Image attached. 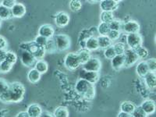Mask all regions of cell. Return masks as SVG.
<instances>
[{
  "label": "cell",
  "mask_w": 156,
  "mask_h": 117,
  "mask_svg": "<svg viewBox=\"0 0 156 117\" xmlns=\"http://www.w3.org/2000/svg\"><path fill=\"white\" fill-rule=\"evenodd\" d=\"M25 87L18 81L9 83L8 90L0 96V101L4 103H18L23 99L25 95Z\"/></svg>",
  "instance_id": "cell-1"
},
{
  "label": "cell",
  "mask_w": 156,
  "mask_h": 117,
  "mask_svg": "<svg viewBox=\"0 0 156 117\" xmlns=\"http://www.w3.org/2000/svg\"><path fill=\"white\" fill-rule=\"evenodd\" d=\"M75 90L78 94L82 96L83 99L87 101H92L95 97L96 90L94 84H91L80 78L75 84Z\"/></svg>",
  "instance_id": "cell-2"
},
{
  "label": "cell",
  "mask_w": 156,
  "mask_h": 117,
  "mask_svg": "<svg viewBox=\"0 0 156 117\" xmlns=\"http://www.w3.org/2000/svg\"><path fill=\"white\" fill-rule=\"evenodd\" d=\"M54 41H55V45H56L57 51H63L68 50L70 48L71 40L70 37L66 34H55L53 37Z\"/></svg>",
  "instance_id": "cell-3"
},
{
  "label": "cell",
  "mask_w": 156,
  "mask_h": 117,
  "mask_svg": "<svg viewBox=\"0 0 156 117\" xmlns=\"http://www.w3.org/2000/svg\"><path fill=\"white\" fill-rule=\"evenodd\" d=\"M64 65L69 70H75L81 65L80 58L76 52H69L64 58Z\"/></svg>",
  "instance_id": "cell-4"
},
{
  "label": "cell",
  "mask_w": 156,
  "mask_h": 117,
  "mask_svg": "<svg viewBox=\"0 0 156 117\" xmlns=\"http://www.w3.org/2000/svg\"><path fill=\"white\" fill-rule=\"evenodd\" d=\"M18 56L20 57V59L23 66L30 67V69L34 67V65H35V62L37 60L34 58V55L30 53V51L20 49L19 52H18Z\"/></svg>",
  "instance_id": "cell-5"
},
{
  "label": "cell",
  "mask_w": 156,
  "mask_h": 117,
  "mask_svg": "<svg viewBox=\"0 0 156 117\" xmlns=\"http://www.w3.org/2000/svg\"><path fill=\"white\" fill-rule=\"evenodd\" d=\"M142 43H143V38L140 33L126 34V44L128 46V48L135 50L138 47L141 46Z\"/></svg>",
  "instance_id": "cell-6"
},
{
  "label": "cell",
  "mask_w": 156,
  "mask_h": 117,
  "mask_svg": "<svg viewBox=\"0 0 156 117\" xmlns=\"http://www.w3.org/2000/svg\"><path fill=\"white\" fill-rule=\"evenodd\" d=\"M82 67H83L82 69L86 71L99 73L101 68V62L98 58L91 57L88 61H87L85 63L82 65Z\"/></svg>",
  "instance_id": "cell-7"
},
{
  "label": "cell",
  "mask_w": 156,
  "mask_h": 117,
  "mask_svg": "<svg viewBox=\"0 0 156 117\" xmlns=\"http://www.w3.org/2000/svg\"><path fill=\"white\" fill-rule=\"evenodd\" d=\"M140 30V26L138 22L136 20H128L123 23L122 32L126 34H136L139 33Z\"/></svg>",
  "instance_id": "cell-8"
},
{
  "label": "cell",
  "mask_w": 156,
  "mask_h": 117,
  "mask_svg": "<svg viewBox=\"0 0 156 117\" xmlns=\"http://www.w3.org/2000/svg\"><path fill=\"white\" fill-rule=\"evenodd\" d=\"M54 21L58 27H65L69 23V16L67 12L61 11L58 12L54 16Z\"/></svg>",
  "instance_id": "cell-9"
},
{
  "label": "cell",
  "mask_w": 156,
  "mask_h": 117,
  "mask_svg": "<svg viewBox=\"0 0 156 117\" xmlns=\"http://www.w3.org/2000/svg\"><path fill=\"white\" fill-rule=\"evenodd\" d=\"M80 79H83V80H85L86 81L89 82L91 84H94V83H97L99 80L100 75L99 73H97V72H90V71H86L84 69H82L80 71Z\"/></svg>",
  "instance_id": "cell-10"
},
{
  "label": "cell",
  "mask_w": 156,
  "mask_h": 117,
  "mask_svg": "<svg viewBox=\"0 0 156 117\" xmlns=\"http://www.w3.org/2000/svg\"><path fill=\"white\" fill-rule=\"evenodd\" d=\"M125 56V66L124 67H129L133 66V64L136 63L140 59L136 55V51L130 48H126L124 53Z\"/></svg>",
  "instance_id": "cell-11"
},
{
  "label": "cell",
  "mask_w": 156,
  "mask_h": 117,
  "mask_svg": "<svg viewBox=\"0 0 156 117\" xmlns=\"http://www.w3.org/2000/svg\"><path fill=\"white\" fill-rule=\"evenodd\" d=\"M38 35L42 36L47 39L53 38L55 36V29L51 24H43L39 27Z\"/></svg>",
  "instance_id": "cell-12"
},
{
  "label": "cell",
  "mask_w": 156,
  "mask_h": 117,
  "mask_svg": "<svg viewBox=\"0 0 156 117\" xmlns=\"http://www.w3.org/2000/svg\"><path fill=\"white\" fill-rule=\"evenodd\" d=\"M119 1L115 0H103L100 2V8L101 11L105 12H112L117 9Z\"/></svg>",
  "instance_id": "cell-13"
},
{
  "label": "cell",
  "mask_w": 156,
  "mask_h": 117,
  "mask_svg": "<svg viewBox=\"0 0 156 117\" xmlns=\"http://www.w3.org/2000/svg\"><path fill=\"white\" fill-rule=\"evenodd\" d=\"M11 11H12V17L21 18L26 14L27 9H26V6H25L23 3L16 2V3L13 5V7L11 9Z\"/></svg>",
  "instance_id": "cell-14"
},
{
  "label": "cell",
  "mask_w": 156,
  "mask_h": 117,
  "mask_svg": "<svg viewBox=\"0 0 156 117\" xmlns=\"http://www.w3.org/2000/svg\"><path fill=\"white\" fill-rule=\"evenodd\" d=\"M27 112L30 117H41L43 110L40 105L37 103H32L27 107Z\"/></svg>",
  "instance_id": "cell-15"
},
{
  "label": "cell",
  "mask_w": 156,
  "mask_h": 117,
  "mask_svg": "<svg viewBox=\"0 0 156 117\" xmlns=\"http://www.w3.org/2000/svg\"><path fill=\"white\" fill-rule=\"evenodd\" d=\"M141 108L144 110L145 113L148 115H151V114L154 113L156 110V105L154 101L150 99L144 100L143 102L141 103V105H140Z\"/></svg>",
  "instance_id": "cell-16"
},
{
  "label": "cell",
  "mask_w": 156,
  "mask_h": 117,
  "mask_svg": "<svg viewBox=\"0 0 156 117\" xmlns=\"http://www.w3.org/2000/svg\"><path fill=\"white\" fill-rule=\"evenodd\" d=\"M111 66L115 70H119L125 66L124 55H116L112 59H111Z\"/></svg>",
  "instance_id": "cell-17"
},
{
  "label": "cell",
  "mask_w": 156,
  "mask_h": 117,
  "mask_svg": "<svg viewBox=\"0 0 156 117\" xmlns=\"http://www.w3.org/2000/svg\"><path fill=\"white\" fill-rule=\"evenodd\" d=\"M136 73L137 74V76L142 78H144L149 73L148 66H147L146 60H141L136 64Z\"/></svg>",
  "instance_id": "cell-18"
},
{
  "label": "cell",
  "mask_w": 156,
  "mask_h": 117,
  "mask_svg": "<svg viewBox=\"0 0 156 117\" xmlns=\"http://www.w3.org/2000/svg\"><path fill=\"white\" fill-rule=\"evenodd\" d=\"M85 48L90 51H94L98 49L99 45H98V41L97 37L91 36V37L86 39Z\"/></svg>",
  "instance_id": "cell-19"
},
{
  "label": "cell",
  "mask_w": 156,
  "mask_h": 117,
  "mask_svg": "<svg viewBox=\"0 0 156 117\" xmlns=\"http://www.w3.org/2000/svg\"><path fill=\"white\" fill-rule=\"evenodd\" d=\"M144 83L147 88L154 89L156 88V73L149 72L144 77Z\"/></svg>",
  "instance_id": "cell-20"
},
{
  "label": "cell",
  "mask_w": 156,
  "mask_h": 117,
  "mask_svg": "<svg viewBox=\"0 0 156 117\" xmlns=\"http://www.w3.org/2000/svg\"><path fill=\"white\" fill-rule=\"evenodd\" d=\"M41 74L39 73L37 69L34 68H31L27 73V80L31 83H37L41 80Z\"/></svg>",
  "instance_id": "cell-21"
},
{
  "label": "cell",
  "mask_w": 156,
  "mask_h": 117,
  "mask_svg": "<svg viewBox=\"0 0 156 117\" xmlns=\"http://www.w3.org/2000/svg\"><path fill=\"white\" fill-rule=\"evenodd\" d=\"M136 105L133 102H131V101H124L121 103L120 111L128 114H132L135 108H136Z\"/></svg>",
  "instance_id": "cell-22"
},
{
  "label": "cell",
  "mask_w": 156,
  "mask_h": 117,
  "mask_svg": "<svg viewBox=\"0 0 156 117\" xmlns=\"http://www.w3.org/2000/svg\"><path fill=\"white\" fill-rule=\"evenodd\" d=\"M97 39L98 41L99 48L101 49L104 50L112 45V41L110 40L108 36H98Z\"/></svg>",
  "instance_id": "cell-23"
},
{
  "label": "cell",
  "mask_w": 156,
  "mask_h": 117,
  "mask_svg": "<svg viewBox=\"0 0 156 117\" xmlns=\"http://www.w3.org/2000/svg\"><path fill=\"white\" fill-rule=\"evenodd\" d=\"M12 17L11 9L5 7L2 4H0V20H7Z\"/></svg>",
  "instance_id": "cell-24"
},
{
  "label": "cell",
  "mask_w": 156,
  "mask_h": 117,
  "mask_svg": "<svg viewBox=\"0 0 156 117\" xmlns=\"http://www.w3.org/2000/svg\"><path fill=\"white\" fill-rule=\"evenodd\" d=\"M34 69H37L39 73H41V75L45 73L48 71V65L47 63V62L44 60V59H41V60H37L35 62V65H34Z\"/></svg>",
  "instance_id": "cell-25"
},
{
  "label": "cell",
  "mask_w": 156,
  "mask_h": 117,
  "mask_svg": "<svg viewBox=\"0 0 156 117\" xmlns=\"http://www.w3.org/2000/svg\"><path fill=\"white\" fill-rule=\"evenodd\" d=\"M77 55L79 56V58H80L81 65L85 63L87 61H88L92 57L91 55H90V51L86 49V48H80V51L77 52Z\"/></svg>",
  "instance_id": "cell-26"
},
{
  "label": "cell",
  "mask_w": 156,
  "mask_h": 117,
  "mask_svg": "<svg viewBox=\"0 0 156 117\" xmlns=\"http://www.w3.org/2000/svg\"><path fill=\"white\" fill-rule=\"evenodd\" d=\"M54 117H69V110L65 106H58L55 108L53 112Z\"/></svg>",
  "instance_id": "cell-27"
},
{
  "label": "cell",
  "mask_w": 156,
  "mask_h": 117,
  "mask_svg": "<svg viewBox=\"0 0 156 117\" xmlns=\"http://www.w3.org/2000/svg\"><path fill=\"white\" fill-rule=\"evenodd\" d=\"M114 19H115V16L112 12L101 11V14H100V20H101V23H106L109 24Z\"/></svg>",
  "instance_id": "cell-28"
},
{
  "label": "cell",
  "mask_w": 156,
  "mask_h": 117,
  "mask_svg": "<svg viewBox=\"0 0 156 117\" xmlns=\"http://www.w3.org/2000/svg\"><path fill=\"white\" fill-rule=\"evenodd\" d=\"M109 24L106 23H100L97 27V32L99 36H108L110 31Z\"/></svg>",
  "instance_id": "cell-29"
},
{
  "label": "cell",
  "mask_w": 156,
  "mask_h": 117,
  "mask_svg": "<svg viewBox=\"0 0 156 117\" xmlns=\"http://www.w3.org/2000/svg\"><path fill=\"white\" fill-rule=\"evenodd\" d=\"M122 27H123V22L119 19H115L109 23L110 30H117V31H122Z\"/></svg>",
  "instance_id": "cell-30"
},
{
  "label": "cell",
  "mask_w": 156,
  "mask_h": 117,
  "mask_svg": "<svg viewBox=\"0 0 156 117\" xmlns=\"http://www.w3.org/2000/svg\"><path fill=\"white\" fill-rule=\"evenodd\" d=\"M44 50L46 51V53H53L55 51H57L56 45H55V41L53 38L48 39L45 46L44 47Z\"/></svg>",
  "instance_id": "cell-31"
},
{
  "label": "cell",
  "mask_w": 156,
  "mask_h": 117,
  "mask_svg": "<svg viewBox=\"0 0 156 117\" xmlns=\"http://www.w3.org/2000/svg\"><path fill=\"white\" fill-rule=\"evenodd\" d=\"M114 49H115V54L118 55H124L125 51H126V45H125L124 43H122L120 41L119 42H115V44H112Z\"/></svg>",
  "instance_id": "cell-32"
},
{
  "label": "cell",
  "mask_w": 156,
  "mask_h": 117,
  "mask_svg": "<svg viewBox=\"0 0 156 117\" xmlns=\"http://www.w3.org/2000/svg\"><path fill=\"white\" fill-rule=\"evenodd\" d=\"M134 51H136V55H137V56L139 57L140 59H144V58H147L149 55L148 50H147L145 47L143 46V45L136 48Z\"/></svg>",
  "instance_id": "cell-33"
},
{
  "label": "cell",
  "mask_w": 156,
  "mask_h": 117,
  "mask_svg": "<svg viewBox=\"0 0 156 117\" xmlns=\"http://www.w3.org/2000/svg\"><path fill=\"white\" fill-rule=\"evenodd\" d=\"M69 7L71 11H73V12H78V11L80 10V9H81L82 3L80 1H78V0H73V1H70L69 2Z\"/></svg>",
  "instance_id": "cell-34"
},
{
  "label": "cell",
  "mask_w": 156,
  "mask_h": 117,
  "mask_svg": "<svg viewBox=\"0 0 156 117\" xmlns=\"http://www.w3.org/2000/svg\"><path fill=\"white\" fill-rule=\"evenodd\" d=\"M103 55H104V56H105V58H108V59H112V58L116 55V54H115V51L113 46L111 45V46H109L108 48L104 49Z\"/></svg>",
  "instance_id": "cell-35"
},
{
  "label": "cell",
  "mask_w": 156,
  "mask_h": 117,
  "mask_svg": "<svg viewBox=\"0 0 156 117\" xmlns=\"http://www.w3.org/2000/svg\"><path fill=\"white\" fill-rule=\"evenodd\" d=\"M13 65L11 63H9V62H7L6 60H4L2 62H0V72L1 73H8L12 69Z\"/></svg>",
  "instance_id": "cell-36"
},
{
  "label": "cell",
  "mask_w": 156,
  "mask_h": 117,
  "mask_svg": "<svg viewBox=\"0 0 156 117\" xmlns=\"http://www.w3.org/2000/svg\"><path fill=\"white\" fill-rule=\"evenodd\" d=\"M17 57L18 55H16L15 52H13V51H7L5 60L9 62V63L12 64V65H14V64L16 62V61H17Z\"/></svg>",
  "instance_id": "cell-37"
},
{
  "label": "cell",
  "mask_w": 156,
  "mask_h": 117,
  "mask_svg": "<svg viewBox=\"0 0 156 117\" xmlns=\"http://www.w3.org/2000/svg\"><path fill=\"white\" fill-rule=\"evenodd\" d=\"M9 87V83H8L3 78H0V96L7 91Z\"/></svg>",
  "instance_id": "cell-38"
},
{
  "label": "cell",
  "mask_w": 156,
  "mask_h": 117,
  "mask_svg": "<svg viewBox=\"0 0 156 117\" xmlns=\"http://www.w3.org/2000/svg\"><path fill=\"white\" fill-rule=\"evenodd\" d=\"M146 62L148 66L149 72L156 73V58H149L146 60Z\"/></svg>",
  "instance_id": "cell-39"
},
{
  "label": "cell",
  "mask_w": 156,
  "mask_h": 117,
  "mask_svg": "<svg viewBox=\"0 0 156 117\" xmlns=\"http://www.w3.org/2000/svg\"><path fill=\"white\" fill-rule=\"evenodd\" d=\"M131 115L133 117H147V115L145 113L144 110L142 109L140 106L136 107V108H135Z\"/></svg>",
  "instance_id": "cell-40"
},
{
  "label": "cell",
  "mask_w": 156,
  "mask_h": 117,
  "mask_svg": "<svg viewBox=\"0 0 156 117\" xmlns=\"http://www.w3.org/2000/svg\"><path fill=\"white\" fill-rule=\"evenodd\" d=\"M47 41H48V39L42 37V36L41 35H37V37L34 38V42H35L39 47H41V48H44V47L45 46Z\"/></svg>",
  "instance_id": "cell-41"
},
{
  "label": "cell",
  "mask_w": 156,
  "mask_h": 117,
  "mask_svg": "<svg viewBox=\"0 0 156 117\" xmlns=\"http://www.w3.org/2000/svg\"><path fill=\"white\" fill-rule=\"evenodd\" d=\"M121 33L120 31H117V30H111L109 31L108 34V37H109V39L112 41H115L117 40H119V37L121 36Z\"/></svg>",
  "instance_id": "cell-42"
},
{
  "label": "cell",
  "mask_w": 156,
  "mask_h": 117,
  "mask_svg": "<svg viewBox=\"0 0 156 117\" xmlns=\"http://www.w3.org/2000/svg\"><path fill=\"white\" fill-rule=\"evenodd\" d=\"M46 54V51L44 48H39L38 50L34 54V56L36 60H41Z\"/></svg>",
  "instance_id": "cell-43"
},
{
  "label": "cell",
  "mask_w": 156,
  "mask_h": 117,
  "mask_svg": "<svg viewBox=\"0 0 156 117\" xmlns=\"http://www.w3.org/2000/svg\"><path fill=\"white\" fill-rule=\"evenodd\" d=\"M16 3L15 0H5V1H2L1 4L4 5L5 7H7L9 9H12L13 7V5Z\"/></svg>",
  "instance_id": "cell-44"
},
{
  "label": "cell",
  "mask_w": 156,
  "mask_h": 117,
  "mask_svg": "<svg viewBox=\"0 0 156 117\" xmlns=\"http://www.w3.org/2000/svg\"><path fill=\"white\" fill-rule=\"evenodd\" d=\"M8 43L6 39L3 37V36L0 35V49H5L6 50L7 48Z\"/></svg>",
  "instance_id": "cell-45"
},
{
  "label": "cell",
  "mask_w": 156,
  "mask_h": 117,
  "mask_svg": "<svg viewBox=\"0 0 156 117\" xmlns=\"http://www.w3.org/2000/svg\"><path fill=\"white\" fill-rule=\"evenodd\" d=\"M6 52H7V50L0 49V62H2V61H4L5 59Z\"/></svg>",
  "instance_id": "cell-46"
},
{
  "label": "cell",
  "mask_w": 156,
  "mask_h": 117,
  "mask_svg": "<svg viewBox=\"0 0 156 117\" xmlns=\"http://www.w3.org/2000/svg\"><path fill=\"white\" fill-rule=\"evenodd\" d=\"M16 117H30V116H29L27 111H21V112H19L17 114H16Z\"/></svg>",
  "instance_id": "cell-47"
},
{
  "label": "cell",
  "mask_w": 156,
  "mask_h": 117,
  "mask_svg": "<svg viewBox=\"0 0 156 117\" xmlns=\"http://www.w3.org/2000/svg\"><path fill=\"white\" fill-rule=\"evenodd\" d=\"M117 117H133L132 116L131 114H128L126 113V112H119L117 115Z\"/></svg>",
  "instance_id": "cell-48"
},
{
  "label": "cell",
  "mask_w": 156,
  "mask_h": 117,
  "mask_svg": "<svg viewBox=\"0 0 156 117\" xmlns=\"http://www.w3.org/2000/svg\"><path fill=\"white\" fill-rule=\"evenodd\" d=\"M41 117H54L53 114L49 112H47V111H44L41 114Z\"/></svg>",
  "instance_id": "cell-49"
},
{
  "label": "cell",
  "mask_w": 156,
  "mask_h": 117,
  "mask_svg": "<svg viewBox=\"0 0 156 117\" xmlns=\"http://www.w3.org/2000/svg\"><path fill=\"white\" fill-rule=\"evenodd\" d=\"M1 25H2V20H0V27H1Z\"/></svg>",
  "instance_id": "cell-50"
},
{
  "label": "cell",
  "mask_w": 156,
  "mask_h": 117,
  "mask_svg": "<svg viewBox=\"0 0 156 117\" xmlns=\"http://www.w3.org/2000/svg\"><path fill=\"white\" fill-rule=\"evenodd\" d=\"M154 41H155V44H156V34H155V37H154Z\"/></svg>",
  "instance_id": "cell-51"
}]
</instances>
